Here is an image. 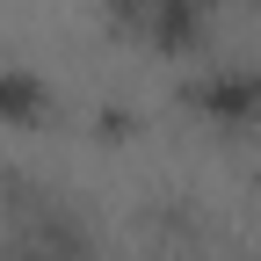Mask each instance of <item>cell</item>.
Masks as SVG:
<instances>
[{
    "instance_id": "6da1fadb",
    "label": "cell",
    "mask_w": 261,
    "mask_h": 261,
    "mask_svg": "<svg viewBox=\"0 0 261 261\" xmlns=\"http://www.w3.org/2000/svg\"><path fill=\"white\" fill-rule=\"evenodd\" d=\"M130 8H138L152 29H174V22H189V15H196V0H130Z\"/></svg>"
}]
</instances>
